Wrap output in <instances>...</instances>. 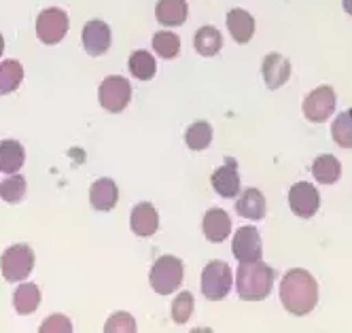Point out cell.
Here are the masks:
<instances>
[{
    "instance_id": "obj_26",
    "label": "cell",
    "mask_w": 352,
    "mask_h": 333,
    "mask_svg": "<svg viewBox=\"0 0 352 333\" xmlns=\"http://www.w3.org/2000/svg\"><path fill=\"white\" fill-rule=\"evenodd\" d=\"M185 140H187V147L191 151H204L206 147H210V142H212V127H210V123H206V121L193 123L187 130V134H185Z\"/></svg>"
},
{
    "instance_id": "obj_18",
    "label": "cell",
    "mask_w": 352,
    "mask_h": 333,
    "mask_svg": "<svg viewBox=\"0 0 352 333\" xmlns=\"http://www.w3.org/2000/svg\"><path fill=\"white\" fill-rule=\"evenodd\" d=\"M236 213L250 221H261L265 217V197L259 189H246L238 202H236Z\"/></svg>"
},
{
    "instance_id": "obj_22",
    "label": "cell",
    "mask_w": 352,
    "mask_h": 333,
    "mask_svg": "<svg viewBox=\"0 0 352 333\" xmlns=\"http://www.w3.org/2000/svg\"><path fill=\"white\" fill-rule=\"evenodd\" d=\"M193 45H195V51L199 56L204 58H212L217 56L221 47H223V39H221V32L212 25H204V28H199L195 32V39H193Z\"/></svg>"
},
{
    "instance_id": "obj_25",
    "label": "cell",
    "mask_w": 352,
    "mask_h": 333,
    "mask_svg": "<svg viewBox=\"0 0 352 333\" xmlns=\"http://www.w3.org/2000/svg\"><path fill=\"white\" fill-rule=\"evenodd\" d=\"M130 72L140 81H148L155 76V58L148 51H134L130 56Z\"/></svg>"
},
{
    "instance_id": "obj_7",
    "label": "cell",
    "mask_w": 352,
    "mask_h": 333,
    "mask_svg": "<svg viewBox=\"0 0 352 333\" xmlns=\"http://www.w3.org/2000/svg\"><path fill=\"white\" fill-rule=\"evenodd\" d=\"M68 32V15L62 9H45L36 17V34L41 43L45 45H56L60 43Z\"/></svg>"
},
{
    "instance_id": "obj_8",
    "label": "cell",
    "mask_w": 352,
    "mask_h": 333,
    "mask_svg": "<svg viewBox=\"0 0 352 333\" xmlns=\"http://www.w3.org/2000/svg\"><path fill=\"white\" fill-rule=\"evenodd\" d=\"M336 111V92L329 85H322L306 96L304 100V115L312 123H322L329 119Z\"/></svg>"
},
{
    "instance_id": "obj_2",
    "label": "cell",
    "mask_w": 352,
    "mask_h": 333,
    "mask_svg": "<svg viewBox=\"0 0 352 333\" xmlns=\"http://www.w3.org/2000/svg\"><path fill=\"white\" fill-rule=\"evenodd\" d=\"M274 270L261 259L240 261L236 272V289L244 301H261L272 293Z\"/></svg>"
},
{
    "instance_id": "obj_12",
    "label": "cell",
    "mask_w": 352,
    "mask_h": 333,
    "mask_svg": "<svg viewBox=\"0 0 352 333\" xmlns=\"http://www.w3.org/2000/svg\"><path fill=\"white\" fill-rule=\"evenodd\" d=\"M261 72H263L265 85L270 89H278V87H283L289 81V76H291V64L280 54H270L263 60Z\"/></svg>"
},
{
    "instance_id": "obj_15",
    "label": "cell",
    "mask_w": 352,
    "mask_h": 333,
    "mask_svg": "<svg viewBox=\"0 0 352 333\" xmlns=\"http://www.w3.org/2000/svg\"><path fill=\"white\" fill-rule=\"evenodd\" d=\"M117 200H119V191H117V185L111 181V178H100V181H96L91 185L89 202L96 211H102V213L113 211Z\"/></svg>"
},
{
    "instance_id": "obj_5",
    "label": "cell",
    "mask_w": 352,
    "mask_h": 333,
    "mask_svg": "<svg viewBox=\"0 0 352 333\" xmlns=\"http://www.w3.org/2000/svg\"><path fill=\"white\" fill-rule=\"evenodd\" d=\"M98 98H100V105H102L104 111L109 113H121L125 107L130 105V98H132V85L125 76L113 74L107 76L98 89Z\"/></svg>"
},
{
    "instance_id": "obj_14",
    "label": "cell",
    "mask_w": 352,
    "mask_h": 333,
    "mask_svg": "<svg viewBox=\"0 0 352 333\" xmlns=\"http://www.w3.org/2000/svg\"><path fill=\"white\" fill-rule=\"evenodd\" d=\"M212 187L221 197H236L240 193V176H238L234 160H228V162H225V166L214 170Z\"/></svg>"
},
{
    "instance_id": "obj_33",
    "label": "cell",
    "mask_w": 352,
    "mask_h": 333,
    "mask_svg": "<svg viewBox=\"0 0 352 333\" xmlns=\"http://www.w3.org/2000/svg\"><path fill=\"white\" fill-rule=\"evenodd\" d=\"M342 5H344V11L352 15V0H342Z\"/></svg>"
},
{
    "instance_id": "obj_24",
    "label": "cell",
    "mask_w": 352,
    "mask_h": 333,
    "mask_svg": "<svg viewBox=\"0 0 352 333\" xmlns=\"http://www.w3.org/2000/svg\"><path fill=\"white\" fill-rule=\"evenodd\" d=\"M21 81H23V68L17 60H7L0 64V96L15 92Z\"/></svg>"
},
{
    "instance_id": "obj_30",
    "label": "cell",
    "mask_w": 352,
    "mask_h": 333,
    "mask_svg": "<svg viewBox=\"0 0 352 333\" xmlns=\"http://www.w3.org/2000/svg\"><path fill=\"white\" fill-rule=\"evenodd\" d=\"M191 314H193V295L181 293L172 303V319L179 325H185L191 319Z\"/></svg>"
},
{
    "instance_id": "obj_32",
    "label": "cell",
    "mask_w": 352,
    "mask_h": 333,
    "mask_svg": "<svg viewBox=\"0 0 352 333\" xmlns=\"http://www.w3.org/2000/svg\"><path fill=\"white\" fill-rule=\"evenodd\" d=\"M56 331H62V333H70L72 331V323L62 316V314H54V316H49L43 327H41V333H56Z\"/></svg>"
},
{
    "instance_id": "obj_21",
    "label": "cell",
    "mask_w": 352,
    "mask_h": 333,
    "mask_svg": "<svg viewBox=\"0 0 352 333\" xmlns=\"http://www.w3.org/2000/svg\"><path fill=\"white\" fill-rule=\"evenodd\" d=\"M41 303V289L32 283H23L13 293V305L17 314H32Z\"/></svg>"
},
{
    "instance_id": "obj_29",
    "label": "cell",
    "mask_w": 352,
    "mask_h": 333,
    "mask_svg": "<svg viewBox=\"0 0 352 333\" xmlns=\"http://www.w3.org/2000/svg\"><path fill=\"white\" fill-rule=\"evenodd\" d=\"M153 49L160 58L172 60L179 56V51H181V39L172 32H157L153 36Z\"/></svg>"
},
{
    "instance_id": "obj_34",
    "label": "cell",
    "mask_w": 352,
    "mask_h": 333,
    "mask_svg": "<svg viewBox=\"0 0 352 333\" xmlns=\"http://www.w3.org/2000/svg\"><path fill=\"white\" fill-rule=\"evenodd\" d=\"M3 51H5V39L0 34V56H3Z\"/></svg>"
},
{
    "instance_id": "obj_3",
    "label": "cell",
    "mask_w": 352,
    "mask_h": 333,
    "mask_svg": "<svg viewBox=\"0 0 352 333\" xmlns=\"http://www.w3.org/2000/svg\"><path fill=\"white\" fill-rule=\"evenodd\" d=\"M183 261L172 257V255H166V257H160L151 270V287H153L155 293L160 295H170L183 285Z\"/></svg>"
},
{
    "instance_id": "obj_27",
    "label": "cell",
    "mask_w": 352,
    "mask_h": 333,
    "mask_svg": "<svg viewBox=\"0 0 352 333\" xmlns=\"http://www.w3.org/2000/svg\"><path fill=\"white\" fill-rule=\"evenodd\" d=\"M23 197H26V178L23 176L13 174L0 183V200H5L7 204H19Z\"/></svg>"
},
{
    "instance_id": "obj_4",
    "label": "cell",
    "mask_w": 352,
    "mask_h": 333,
    "mask_svg": "<svg viewBox=\"0 0 352 333\" xmlns=\"http://www.w3.org/2000/svg\"><path fill=\"white\" fill-rule=\"evenodd\" d=\"M34 268V253L26 244H15L3 253L0 259V270L7 283H21L23 278H28Z\"/></svg>"
},
{
    "instance_id": "obj_9",
    "label": "cell",
    "mask_w": 352,
    "mask_h": 333,
    "mask_svg": "<svg viewBox=\"0 0 352 333\" xmlns=\"http://www.w3.org/2000/svg\"><path fill=\"white\" fill-rule=\"evenodd\" d=\"M289 206L301 219H312L320 206L318 191L310 183H295L289 191Z\"/></svg>"
},
{
    "instance_id": "obj_20",
    "label": "cell",
    "mask_w": 352,
    "mask_h": 333,
    "mask_svg": "<svg viewBox=\"0 0 352 333\" xmlns=\"http://www.w3.org/2000/svg\"><path fill=\"white\" fill-rule=\"evenodd\" d=\"M26 162V153L17 140H3L0 142V172L15 174Z\"/></svg>"
},
{
    "instance_id": "obj_1",
    "label": "cell",
    "mask_w": 352,
    "mask_h": 333,
    "mask_svg": "<svg viewBox=\"0 0 352 333\" xmlns=\"http://www.w3.org/2000/svg\"><path fill=\"white\" fill-rule=\"evenodd\" d=\"M280 301L295 316L310 314L318 303V285L310 272L289 270L280 285Z\"/></svg>"
},
{
    "instance_id": "obj_10",
    "label": "cell",
    "mask_w": 352,
    "mask_h": 333,
    "mask_svg": "<svg viewBox=\"0 0 352 333\" xmlns=\"http://www.w3.org/2000/svg\"><path fill=\"white\" fill-rule=\"evenodd\" d=\"M83 47L89 56H102L111 47V28L102 19H91L83 28Z\"/></svg>"
},
{
    "instance_id": "obj_16",
    "label": "cell",
    "mask_w": 352,
    "mask_h": 333,
    "mask_svg": "<svg viewBox=\"0 0 352 333\" xmlns=\"http://www.w3.org/2000/svg\"><path fill=\"white\" fill-rule=\"evenodd\" d=\"M228 28L236 43L244 45L255 34V19L244 9H232L228 13Z\"/></svg>"
},
{
    "instance_id": "obj_31",
    "label": "cell",
    "mask_w": 352,
    "mask_h": 333,
    "mask_svg": "<svg viewBox=\"0 0 352 333\" xmlns=\"http://www.w3.org/2000/svg\"><path fill=\"white\" fill-rule=\"evenodd\" d=\"M104 331H107V333H134V331H136V321H134L130 314L117 312V314H113V316L107 321Z\"/></svg>"
},
{
    "instance_id": "obj_17",
    "label": "cell",
    "mask_w": 352,
    "mask_h": 333,
    "mask_svg": "<svg viewBox=\"0 0 352 333\" xmlns=\"http://www.w3.org/2000/svg\"><path fill=\"white\" fill-rule=\"evenodd\" d=\"M204 236L210 242H223L228 240L230 232H232V221L228 217V213L221 208H210L204 215Z\"/></svg>"
},
{
    "instance_id": "obj_11",
    "label": "cell",
    "mask_w": 352,
    "mask_h": 333,
    "mask_svg": "<svg viewBox=\"0 0 352 333\" xmlns=\"http://www.w3.org/2000/svg\"><path fill=\"white\" fill-rule=\"evenodd\" d=\"M261 236L255 227H242L234 236V255L238 261L261 259Z\"/></svg>"
},
{
    "instance_id": "obj_13",
    "label": "cell",
    "mask_w": 352,
    "mask_h": 333,
    "mask_svg": "<svg viewBox=\"0 0 352 333\" xmlns=\"http://www.w3.org/2000/svg\"><path fill=\"white\" fill-rule=\"evenodd\" d=\"M130 225H132V232L140 238L153 236L160 227V217H157V211L153 208V204H148V202L138 204V206L132 211Z\"/></svg>"
},
{
    "instance_id": "obj_23",
    "label": "cell",
    "mask_w": 352,
    "mask_h": 333,
    "mask_svg": "<svg viewBox=\"0 0 352 333\" xmlns=\"http://www.w3.org/2000/svg\"><path fill=\"white\" fill-rule=\"evenodd\" d=\"M312 172L320 185H333V183H338V178L342 174V164L333 155H320V158H316Z\"/></svg>"
},
{
    "instance_id": "obj_6",
    "label": "cell",
    "mask_w": 352,
    "mask_h": 333,
    "mask_svg": "<svg viewBox=\"0 0 352 333\" xmlns=\"http://www.w3.org/2000/svg\"><path fill=\"white\" fill-rule=\"evenodd\" d=\"M232 268L225 261H210L202 272V293L210 301H219L228 297L232 291Z\"/></svg>"
},
{
    "instance_id": "obj_28",
    "label": "cell",
    "mask_w": 352,
    "mask_h": 333,
    "mask_svg": "<svg viewBox=\"0 0 352 333\" xmlns=\"http://www.w3.org/2000/svg\"><path fill=\"white\" fill-rule=\"evenodd\" d=\"M331 136L342 149H352V109L336 117L331 125Z\"/></svg>"
},
{
    "instance_id": "obj_19",
    "label": "cell",
    "mask_w": 352,
    "mask_h": 333,
    "mask_svg": "<svg viewBox=\"0 0 352 333\" xmlns=\"http://www.w3.org/2000/svg\"><path fill=\"white\" fill-rule=\"evenodd\" d=\"M155 17L160 23L168 25H183L187 19V3L185 0H160L155 7Z\"/></svg>"
}]
</instances>
